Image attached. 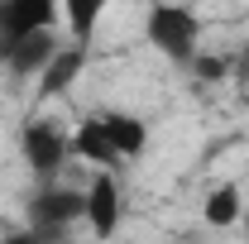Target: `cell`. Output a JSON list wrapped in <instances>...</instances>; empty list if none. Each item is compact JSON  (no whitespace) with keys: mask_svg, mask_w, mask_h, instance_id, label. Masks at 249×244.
Instances as JSON below:
<instances>
[{"mask_svg":"<svg viewBox=\"0 0 249 244\" xmlns=\"http://www.w3.org/2000/svg\"><path fill=\"white\" fill-rule=\"evenodd\" d=\"M124 220V192L115 182V168H96V177L87 182V230L96 240H110Z\"/></svg>","mask_w":249,"mask_h":244,"instance_id":"4","label":"cell"},{"mask_svg":"<svg viewBox=\"0 0 249 244\" xmlns=\"http://www.w3.org/2000/svg\"><path fill=\"white\" fill-rule=\"evenodd\" d=\"M110 0H62V24H67V38L87 43L91 48L96 34H101V19H106Z\"/></svg>","mask_w":249,"mask_h":244,"instance_id":"10","label":"cell"},{"mask_svg":"<svg viewBox=\"0 0 249 244\" xmlns=\"http://www.w3.org/2000/svg\"><path fill=\"white\" fill-rule=\"evenodd\" d=\"M87 62H91V48H87V43H77V38H67L58 53L48 58V67L34 77V82H38V96H43V101L67 96V91H72V82L87 72Z\"/></svg>","mask_w":249,"mask_h":244,"instance_id":"6","label":"cell"},{"mask_svg":"<svg viewBox=\"0 0 249 244\" xmlns=\"http://www.w3.org/2000/svg\"><path fill=\"white\" fill-rule=\"evenodd\" d=\"M240 211H245V196H240V187H235V182H216L206 196H201V220H206L211 230H230V225H240Z\"/></svg>","mask_w":249,"mask_h":244,"instance_id":"11","label":"cell"},{"mask_svg":"<svg viewBox=\"0 0 249 244\" xmlns=\"http://www.w3.org/2000/svg\"><path fill=\"white\" fill-rule=\"evenodd\" d=\"M240 230H245V240H249V206L240 211Z\"/></svg>","mask_w":249,"mask_h":244,"instance_id":"13","label":"cell"},{"mask_svg":"<svg viewBox=\"0 0 249 244\" xmlns=\"http://www.w3.org/2000/svg\"><path fill=\"white\" fill-rule=\"evenodd\" d=\"M62 24V0H0V43Z\"/></svg>","mask_w":249,"mask_h":244,"instance_id":"5","label":"cell"},{"mask_svg":"<svg viewBox=\"0 0 249 244\" xmlns=\"http://www.w3.org/2000/svg\"><path fill=\"white\" fill-rule=\"evenodd\" d=\"M101 124H106V134H110V144H115V153L124 163L144 158V149H149V120L144 115H134V110H101Z\"/></svg>","mask_w":249,"mask_h":244,"instance_id":"8","label":"cell"},{"mask_svg":"<svg viewBox=\"0 0 249 244\" xmlns=\"http://www.w3.org/2000/svg\"><path fill=\"white\" fill-rule=\"evenodd\" d=\"M201 34H206L201 15L182 0H158L144 15V43L163 53L173 67H192V58L201 53Z\"/></svg>","mask_w":249,"mask_h":244,"instance_id":"1","label":"cell"},{"mask_svg":"<svg viewBox=\"0 0 249 244\" xmlns=\"http://www.w3.org/2000/svg\"><path fill=\"white\" fill-rule=\"evenodd\" d=\"M19 158L34 173V182H53L72 163V129H62L48 115H29L19 124Z\"/></svg>","mask_w":249,"mask_h":244,"instance_id":"3","label":"cell"},{"mask_svg":"<svg viewBox=\"0 0 249 244\" xmlns=\"http://www.w3.org/2000/svg\"><path fill=\"white\" fill-rule=\"evenodd\" d=\"M58 48H62L58 29H38V34H24V38H10V43H5V67H10L15 77H38Z\"/></svg>","mask_w":249,"mask_h":244,"instance_id":"7","label":"cell"},{"mask_svg":"<svg viewBox=\"0 0 249 244\" xmlns=\"http://www.w3.org/2000/svg\"><path fill=\"white\" fill-rule=\"evenodd\" d=\"M235 77H240V82H249V48H245V58L235 62Z\"/></svg>","mask_w":249,"mask_h":244,"instance_id":"12","label":"cell"},{"mask_svg":"<svg viewBox=\"0 0 249 244\" xmlns=\"http://www.w3.org/2000/svg\"><path fill=\"white\" fill-rule=\"evenodd\" d=\"M24 215H29L34 240H67L87 220V187H62L58 177L38 182L34 196L24 201Z\"/></svg>","mask_w":249,"mask_h":244,"instance_id":"2","label":"cell"},{"mask_svg":"<svg viewBox=\"0 0 249 244\" xmlns=\"http://www.w3.org/2000/svg\"><path fill=\"white\" fill-rule=\"evenodd\" d=\"M0 67H5V43H0Z\"/></svg>","mask_w":249,"mask_h":244,"instance_id":"14","label":"cell"},{"mask_svg":"<svg viewBox=\"0 0 249 244\" xmlns=\"http://www.w3.org/2000/svg\"><path fill=\"white\" fill-rule=\"evenodd\" d=\"M72 158H82V163H91V168H120L124 163L120 153H115V144H110L101 115L77 120V129H72Z\"/></svg>","mask_w":249,"mask_h":244,"instance_id":"9","label":"cell"}]
</instances>
